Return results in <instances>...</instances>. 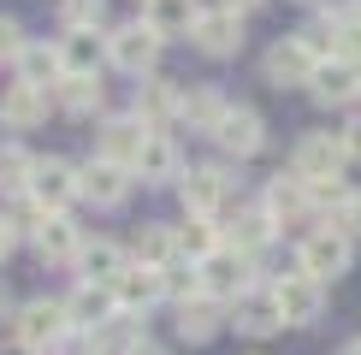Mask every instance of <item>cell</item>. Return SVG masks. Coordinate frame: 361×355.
Returning a JSON list of instances; mask_svg holds the SVG:
<instances>
[{"instance_id":"obj_1","label":"cell","mask_w":361,"mask_h":355,"mask_svg":"<svg viewBox=\"0 0 361 355\" xmlns=\"http://www.w3.org/2000/svg\"><path fill=\"white\" fill-rule=\"evenodd\" d=\"M296 266L314 273L320 285H338V278L355 266V237L343 231L338 219H314V225L296 237Z\"/></svg>"},{"instance_id":"obj_2","label":"cell","mask_w":361,"mask_h":355,"mask_svg":"<svg viewBox=\"0 0 361 355\" xmlns=\"http://www.w3.org/2000/svg\"><path fill=\"white\" fill-rule=\"evenodd\" d=\"M160 30L154 24H113L107 30V66H118V71H130V77H154V66H160Z\"/></svg>"},{"instance_id":"obj_3","label":"cell","mask_w":361,"mask_h":355,"mask_svg":"<svg viewBox=\"0 0 361 355\" xmlns=\"http://www.w3.org/2000/svg\"><path fill=\"white\" fill-rule=\"evenodd\" d=\"M195 266H202V290L219 296L225 308H231L243 290H255V255H243V249H231V243H219L214 255H202Z\"/></svg>"},{"instance_id":"obj_4","label":"cell","mask_w":361,"mask_h":355,"mask_svg":"<svg viewBox=\"0 0 361 355\" xmlns=\"http://www.w3.org/2000/svg\"><path fill=\"white\" fill-rule=\"evenodd\" d=\"M273 296H279V314L284 325H320L326 320V285L302 266H290V273L273 278Z\"/></svg>"},{"instance_id":"obj_5","label":"cell","mask_w":361,"mask_h":355,"mask_svg":"<svg viewBox=\"0 0 361 355\" xmlns=\"http://www.w3.org/2000/svg\"><path fill=\"white\" fill-rule=\"evenodd\" d=\"M308 101L326 113H355L361 107V66L355 59H326L308 77Z\"/></svg>"},{"instance_id":"obj_6","label":"cell","mask_w":361,"mask_h":355,"mask_svg":"<svg viewBox=\"0 0 361 355\" xmlns=\"http://www.w3.org/2000/svg\"><path fill=\"white\" fill-rule=\"evenodd\" d=\"M66 332H71V314H66V302H54V296H36V302H24V308H18V320H12V337H18L24 349H36V355H48Z\"/></svg>"},{"instance_id":"obj_7","label":"cell","mask_w":361,"mask_h":355,"mask_svg":"<svg viewBox=\"0 0 361 355\" xmlns=\"http://www.w3.org/2000/svg\"><path fill=\"white\" fill-rule=\"evenodd\" d=\"M290 172L296 178L350 172V160H343V130H302V137L290 142Z\"/></svg>"},{"instance_id":"obj_8","label":"cell","mask_w":361,"mask_h":355,"mask_svg":"<svg viewBox=\"0 0 361 355\" xmlns=\"http://www.w3.org/2000/svg\"><path fill=\"white\" fill-rule=\"evenodd\" d=\"M231 172L225 166H190L178 178V196H184V213H202V219H225V201H231Z\"/></svg>"},{"instance_id":"obj_9","label":"cell","mask_w":361,"mask_h":355,"mask_svg":"<svg viewBox=\"0 0 361 355\" xmlns=\"http://www.w3.org/2000/svg\"><path fill=\"white\" fill-rule=\"evenodd\" d=\"M308 77H314V59H308V48L296 36H279L273 48L261 54V83L267 89H308Z\"/></svg>"},{"instance_id":"obj_10","label":"cell","mask_w":361,"mask_h":355,"mask_svg":"<svg viewBox=\"0 0 361 355\" xmlns=\"http://www.w3.org/2000/svg\"><path fill=\"white\" fill-rule=\"evenodd\" d=\"M190 42H195V54H207V59H237V54H243V12L207 6Z\"/></svg>"},{"instance_id":"obj_11","label":"cell","mask_w":361,"mask_h":355,"mask_svg":"<svg viewBox=\"0 0 361 355\" xmlns=\"http://www.w3.org/2000/svg\"><path fill=\"white\" fill-rule=\"evenodd\" d=\"M267 207V213H273V225L284 231V225H308L314 219V201H308V184L296 172H279V178H267V189L261 196H255Z\"/></svg>"},{"instance_id":"obj_12","label":"cell","mask_w":361,"mask_h":355,"mask_svg":"<svg viewBox=\"0 0 361 355\" xmlns=\"http://www.w3.org/2000/svg\"><path fill=\"white\" fill-rule=\"evenodd\" d=\"M214 142L225 148V160H255L267 148V118L243 107V101H231V113H225V125L214 130Z\"/></svg>"},{"instance_id":"obj_13","label":"cell","mask_w":361,"mask_h":355,"mask_svg":"<svg viewBox=\"0 0 361 355\" xmlns=\"http://www.w3.org/2000/svg\"><path fill=\"white\" fill-rule=\"evenodd\" d=\"M130 184H137V172L130 166H113V160H89V166H78V196L95 201V207H125Z\"/></svg>"},{"instance_id":"obj_14","label":"cell","mask_w":361,"mask_h":355,"mask_svg":"<svg viewBox=\"0 0 361 355\" xmlns=\"http://www.w3.org/2000/svg\"><path fill=\"white\" fill-rule=\"evenodd\" d=\"M30 196L48 207V213H66V207L78 201V166H71V160H59V154L36 160V172H30Z\"/></svg>"},{"instance_id":"obj_15","label":"cell","mask_w":361,"mask_h":355,"mask_svg":"<svg viewBox=\"0 0 361 355\" xmlns=\"http://www.w3.org/2000/svg\"><path fill=\"white\" fill-rule=\"evenodd\" d=\"M231 325H237V337H273V332H284V314H279V296H273V285H255V290H243L231 302Z\"/></svg>"},{"instance_id":"obj_16","label":"cell","mask_w":361,"mask_h":355,"mask_svg":"<svg viewBox=\"0 0 361 355\" xmlns=\"http://www.w3.org/2000/svg\"><path fill=\"white\" fill-rule=\"evenodd\" d=\"M178 308V337L184 344H207V337H219V325H231V308L219 302V296H184V302H172Z\"/></svg>"},{"instance_id":"obj_17","label":"cell","mask_w":361,"mask_h":355,"mask_svg":"<svg viewBox=\"0 0 361 355\" xmlns=\"http://www.w3.org/2000/svg\"><path fill=\"white\" fill-rule=\"evenodd\" d=\"M113 296H118V308H125V314H148L154 302H172V296H166V278H160V266H142V261H130L125 273H118Z\"/></svg>"},{"instance_id":"obj_18","label":"cell","mask_w":361,"mask_h":355,"mask_svg":"<svg viewBox=\"0 0 361 355\" xmlns=\"http://www.w3.org/2000/svg\"><path fill=\"white\" fill-rule=\"evenodd\" d=\"M66 314H71V325H78V332H101V325L118 320L125 308H118L113 285H89V278H83V285L66 296Z\"/></svg>"},{"instance_id":"obj_19","label":"cell","mask_w":361,"mask_h":355,"mask_svg":"<svg viewBox=\"0 0 361 355\" xmlns=\"http://www.w3.org/2000/svg\"><path fill=\"white\" fill-rule=\"evenodd\" d=\"M148 130H154V125H142L137 113H118V118H107V125H101V148H95V154L113 160V166H137Z\"/></svg>"},{"instance_id":"obj_20","label":"cell","mask_w":361,"mask_h":355,"mask_svg":"<svg viewBox=\"0 0 361 355\" xmlns=\"http://www.w3.org/2000/svg\"><path fill=\"white\" fill-rule=\"evenodd\" d=\"M130 172H137L142 184H178V178H184V154H178L172 130H148V142H142V154H137Z\"/></svg>"},{"instance_id":"obj_21","label":"cell","mask_w":361,"mask_h":355,"mask_svg":"<svg viewBox=\"0 0 361 355\" xmlns=\"http://www.w3.org/2000/svg\"><path fill=\"white\" fill-rule=\"evenodd\" d=\"M219 231H225V243H231V249H243V255H255V261H261V255H267V243L279 237L273 213H267L261 201L237 207V219H231V225H219Z\"/></svg>"},{"instance_id":"obj_22","label":"cell","mask_w":361,"mask_h":355,"mask_svg":"<svg viewBox=\"0 0 361 355\" xmlns=\"http://www.w3.org/2000/svg\"><path fill=\"white\" fill-rule=\"evenodd\" d=\"M59 66H66V77H101V66H107V36H95V30H66Z\"/></svg>"},{"instance_id":"obj_23","label":"cell","mask_w":361,"mask_h":355,"mask_svg":"<svg viewBox=\"0 0 361 355\" xmlns=\"http://www.w3.org/2000/svg\"><path fill=\"white\" fill-rule=\"evenodd\" d=\"M184 95H190L184 83H172V77H148V83L137 89V118L160 130L166 118H184Z\"/></svg>"},{"instance_id":"obj_24","label":"cell","mask_w":361,"mask_h":355,"mask_svg":"<svg viewBox=\"0 0 361 355\" xmlns=\"http://www.w3.org/2000/svg\"><path fill=\"white\" fill-rule=\"evenodd\" d=\"M225 113H231V95H225L219 83H202V89L184 95V118H178V125H190L195 137H214V130L225 125Z\"/></svg>"},{"instance_id":"obj_25","label":"cell","mask_w":361,"mask_h":355,"mask_svg":"<svg viewBox=\"0 0 361 355\" xmlns=\"http://www.w3.org/2000/svg\"><path fill=\"white\" fill-rule=\"evenodd\" d=\"M130 261H137V255H130V249H118L113 237H95V243L78 249V273L89 278V285H118V273H125Z\"/></svg>"},{"instance_id":"obj_26","label":"cell","mask_w":361,"mask_h":355,"mask_svg":"<svg viewBox=\"0 0 361 355\" xmlns=\"http://www.w3.org/2000/svg\"><path fill=\"white\" fill-rule=\"evenodd\" d=\"M202 0H142V24H154L160 36H195V24H202Z\"/></svg>"},{"instance_id":"obj_27","label":"cell","mask_w":361,"mask_h":355,"mask_svg":"<svg viewBox=\"0 0 361 355\" xmlns=\"http://www.w3.org/2000/svg\"><path fill=\"white\" fill-rule=\"evenodd\" d=\"M0 118H6L12 130L42 125V118H48V89H36V83H12L6 95H0Z\"/></svg>"},{"instance_id":"obj_28","label":"cell","mask_w":361,"mask_h":355,"mask_svg":"<svg viewBox=\"0 0 361 355\" xmlns=\"http://www.w3.org/2000/svg\"><path fill=\"white\" fill-rule=\"evenodd\" d=\"M178 237V255H190V261H202V255H214V249L225 243V231H219V219H202V213H184L172 225Z\"/></svg>"},{"instance_id":"obj_29","label":"cell","mask_w":361,"mask_h":355,"mask_svg":"<svg viewBox=\"0 0 361 355\" xmlns=\"http://www.w3.org/2000/svg\"><path fill=\"white\" fill-rule=\"evenodd\" d=\"M59 77H66V66H59V48H48V42H24V54H18V83L54 89Z\"/></svg>"},{"instance_id":"obj_30","label":"cell","mask_w":361,"mask_h":355,"mask_svg":"<svg viewBox=\"0 0 361 355\" xmlns=\"http://www.w3.org/2000/svg\"><path fill=\"white\" fill-rule=\"evenodd\" d=\"M36 249H42V261H78V249H83V231L71 225L66 213H48V225L36 231Z\"/></svg>"},{"instance_id":"obj_31","label":"cell","mask_w":361,"mask_h":355,"mask_svg":"<svg viewBox=\"0 0 361 355\" xmlns=\"http://www.w3.org/2000/svg\"><path fill=\"white\" fill-rule=\"evenodd\" d=\"M59 107L78 113V118L101 113V107H107V83H101V77H59Z\"/></svg>"},{"instance_id":"obj_32","label":"cell","mask_w":361,"mask_h":355,"mask_svg":"<svg viewBox=\"0 0 361 355\" xmlns=\"http://www.w3.org/2000/svg\"><path fill=\"white\" fill-rule=\"evenodd\" d=\"M178 255V237H172V225H148L142 237H137V261L142 266H166Z\"/></svg>"},{"instance_id":"obj_33","label":"cell","mask_w":361,"mask_h":355,"mask_svg":"<svg viewBox=\"0 0 361 355\" xmlns=\"http://www.w3.org/2000/svg\"><path fill=\"white\" fill-rule=\"evenodd\" d=\"M107 0H59V30H101Z\"/></svg>"},{"instance_id":"obj_34","label":"cell","mask_w":361,"mask_h":355,"mask_svg":"<svg viewBox=\"0 0 361 355\" xmlns=\"http://www.w3.org/2000/svg\"><path fill=\"white\" fill-rule=\"evenodd\" d=\"M30 172H36V160L24 154V148H0V189H30Z\"/></svg>"},{"instance_id":"obj_35","label":"cell","mask_w":361,"mask_h":355,"mask_svg":"<svg viewBox=\"0 0 361 355\" xmlns=\"http://www.w3.org/2000/svg\"><path fill=\"white\" fill-rule=\"evenodd\" d=\"M6 225L18 231V237H36L42 225H48V207H42V201H36V196L24 189V196H18V207H12V219H6Z\"/></svg>"},{"instance_id":"obj_36","label":"cell","mask_w":361,"mask_h":355,"mask_svg":"<svg viewBox=\"0 0 361 355\" xmlns=\"http://www.w3.org/2000/svg\"><path fill=\"white\" fill-rule=\"evenodd\" d=\"M343 160H350V166H361V113L343 118Z\"/></svg>"},{"instance_id":"obj_37","label":"cell","mask_w":361,"mask_h":355,"mask_svg":"<svg viewBox=\"0 0 361 355\" xmlns=\"http://www.w3.org/2000/svg\"><path fill=\"white\" fill-rule=\"evenodd\" d=\"M332 219H338V225H343V231H350V237H355V243H361V189H355V196H350V201H343V207H338V213H332Z\"/></svg>"},{"instance_id":"obj_38","label":"cell","mask_w":361,"mask_h":355,"mask_svg":"<svg viewBox=\"0 0 361 355\" xmlns=\"http://www.w3.org/2000/svg\"><path fill=\"white\" fill-rule=\"evenodd\" d=\"M0 54H6V59L24 54V36H18V24H12V18H0Z\"/></svg>"},{"instance_id":"obj_39","label":"cell","mask_w":361,"mask_h":355,"mask_svg":"<svg viewBox=\"0 0 361 355\" xmlns=\"http://www.w3.org/2000/svg\"><path fill=\"white\" fill-rule=\"evenodd\" d=\"M355 6H361V0H314V12H326V18H355Z\"/></svg>"},{"instance_id":"obj_40","label":"cell","mask_w":361,"mask_h":355,"mask_svg":"<svg viewBox=\"0 0 361 355\" xmlns=\"http://www.w3.org/2000/svg\"><path fill=\"white\" fill-rule=\"evenodd\" d=\"M125 355H166V349H160V344H148V337H137V344H130Z\"/></svg>"},{"instance_id":"obj_41","label":"cell","mask_w":361,"mask_h":355,"mask_svg":"<svg viewBox=\"0 0 361 355\" xmlns=\"http://www.w3.org/2000/svg\"><path fill=\"white\" fill-rule=\"evenodd\" d=\"M12 237H18V231H12L6 219H0V261H6V249H12Z\"/></svg>"},{"instance_id":"obj_42","label":"cell","mask_w":361,"mask_h":355,"mask_svg":"<svg viewBox=\"0 0 361 355\" xmlns=\"http://www.w3.org/2000/svg\"><path fill=\"white\" fill-rule=\"evenodd\" d=\"M219 6H231V12H255V6H267V0H219Z\"/></svg>"},{"instance_id":"obj_43","label":"cell","mask_w":361,"mask_h":355,"mask_svg":"<svg viewBox=\"0 0 361 355\" xmlns=\"http://www.w3.org/2000/svg\"><path fill=\"white\" fill-rule=\"evenodd\" d=\"M343 355H361V337H350V344H343Z\"/></svg>"},{"instance_id":"obj_44","label":"cell","mask_w":361,"mask_h":355,"mask_svg":"<svg viewBox=\"0 0 361 355\" xmlns=\"http://www.w3.org/2000/svg\"><path fill=\"white\" fill-rule=\"evenodd\" d=\"M343 24H350V18H343ZM355 24H361V6H355Z\"/></svg>"},{"instance_id":"obj_45","label":"cell","mask_w":361,"mask_h":355,"mask_svg":"<svg viewBox=\"0 0 361 355\" xmlns=\"http://www.w3.org/2000/svg\"><path fill=\"white\" fill-rule=\"evenodd\" d=\"M0 308H6V290H0Z\"/></svg>"}]
</instances>
